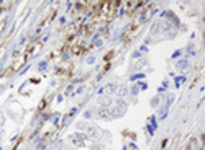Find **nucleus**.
I'll return each instance as SVG.
<instances>
[{"label":"nucleus","mask_w":205,"mask_h":150,"mask_svg":"<svg viewBox=\"0 0 205 150\" xmlns=\"http://www.w3.org/2000/svg\"><path fill=\"white\" fill-rule=\"evenodd\" d=\"M113 54H115V52H113V51H110V52H108V54L105 56V57H103V60H107V62H110V59L113 57Z\"/></svg>","instance_id":"obj_2"},{"label":"nucleus","mask_w":205,"mask_h":150,"mask_svg":"<svg viewBox=\"0 0 205 150\" xmlns=\"http://www.w3.org/2000/svg\"><path fill=\"white\" fill-rule=\"evenodd\" d=\"M2 121H3V116H2V114H0V122H2Z\"/></svg>","instance_id":"obj_3"},{"label":"nucleus","mask_w":205,"mask_h":150,"mask_svg":"<svg viewBox=\"0 0 205 150\" xmlns=\"http://www.w3.org/2000/svg\"><path fill=\"white\" fill-rule=\"evenodd\" d=\"M72 52L79 56V54H82V52H84V49H82V46H72Z\"/></svg>","instance_id":"obj_1"}]
</instances>
